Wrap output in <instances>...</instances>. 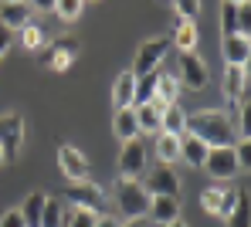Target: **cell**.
<instances>
[{
	"mask_svg": "<svg viewBox=\"0 0 251 227\" xmlns=\"http://www.w3.org/2000/svg\"><path fill=\"white\" fill-rule=\"evenodd\" d=\"M187 133L197 136L207 149L234 146L238 142V133H234V126H231V119L224 112H197V115H187Z\"/></svg>",
	"mask_w": 251,
	"mask_h": 227,
	"instance_id": "cell-1",
	"label": "cell"
},
{
	"mask_svg": "<svg viewBox=\"0 0 251 227\" xmlns=\"http://www.w3.org/2000/svg\"><path fill=\"white\" fill-rule=\"evenodd\" d=\"M116 204L129 217H146L150 214V193L143 190V183L132 177H119L116 180Z\"/></svg>",
	"mask_w": 251,
	"mask_h": 227,
	"instance_id": "cell-2",
	"label": "cell"
},
{
	"mask_svg": "<svg viewBox=\"0 0 251 227\" xmlns=\"http://www.w3.org/2000/svg\"><path fill=\"white\" fill-rule=\"evenodd\" d=\"M173 47L170 38H153V41H143L139 51H136V58H132V75L136 78H143V75H150V71H156L160 68V61L167 58V51Z\"/></svg>",
	"mask_w": 251,
	"mask_h": 227,
	"instance_id": "cell-3",
	"label": "cell"
},
{
	"mask_svg": "<svg viewBox=\"0 0 251 227\" xmlns=\"http://www.w3.org/2000/svg\"><path fill=\"white\" fill-rule=\"evenodd\" d=\"M180 89L201 91L207 85V61L197 54V51H180Z\"/></svg>",
	"mask_w": 251,
	"mask_h": 227,
	"instance_id": "cell-4",
	"label": "cell"
},
{
	"mask_svg": "<svg viewBox=\"0 0 251 227\" xmlns=\"http://www.w3.org/2000/svg\"><path fill=\"white\" fill-rule=\"evenodd\" d=\"M201 170H207V177H214V180H231V177L241 170V163H238V156H234V146L207 149V159H204Z\"/></svg>",
	"mask_w": 251,
	"mask_h": 227,
	"instance_id": "cell-5",
	"label": "cell"
},
{
	"mask_svg": "<svg viewBox=\"0 0 251 227\" xmlns=\"http://www.w3.org/2000/svg\"><path fill=\"white\" fill-rule=\"evenodd\" d=\"M78 51H82V41L78 38H58L51 47L41 51V65L54 68V71H68V65L78 58Z\"/></svg>",
	"mask_w": 251,
	"mask_h": 227,
	"instance_id": "cell-6",
	"label": "cell"
},
{
	"mask_svg": "<svg viewBox=\"0 0 251 227\" xmlns=\"http://www.w3.org/2000/svg\"><path fill=\"white\" fill-rule=\"evenodd\" d=\"M146 142L136 136V139H126L123 149H119V177H139V173H146Z\"/></svg>",
	"mask_w": 251,
	"mask_h": 227,
	"instance_id": "cell-7",
	"label": "cell"
},
{
	"mask_svg": "<svg viewBox=\"0 0 251 227\" xmlns=\"http://www.w3.org/2000/svg\"><path fill=\"white\" fill-rule=\"evenodd\" d=\"M24 146V115L21 112H3L0 115V149L10 159Z\"/></svg>",
	"mask_w": 251,
	"mask_h": 227,
	"instance_id": "cell-8",
	"label": "cell"
},
{
	"mask_svg": "<svg viewBox=\"0 0 251 227\" xmlns=\"http://www.w3.org/2000/svg\"><path fill=\"white\" fill-rule=\"evenodd\" d=\"M150 186H143L150 197H180V173L173 170V166H153L150 170Z\"/></svg>",
	"mask_w": 251,
	"mask_h": 227,
	"instance_id": "cell-9",
	"label": "cell"
},
{
	"mask_svg": "<svg viewBox=\"0 0 251 227\" xmlns=\"http://www.w3.org/2000/svg\"><path fill=\"white\" fill-rule=\"evenodd\" d=\"M68 204L72 207H78V210H92V214H99V210H105V193L95 186V183H72L68 186Z\"/></svg>",
	"mask_w": 251,
	"mask_h": 227,
	"instance_id": "cell-10",
	"label": "cell"
},
{
	"mask_svg": "<svg viewBox=\"0 0 251 227\" xmlns=\"http://www.w3.org/2000/svg\"><path fill=\"white\" fill-rule=\"evenodd\" d=\"M58 166H61V173L68 177V180L75 183H85L88 180V159H85L82 149H75V146H58Z\"/></svg>",
	"mask_w": 251,
	"mask_h": 227,
	"instance_id": "cell-11",
	"label": "cell"
},
{
	"mask_svg": "<svg viewBox=\"0 0 251 227\" xmlns=\"http://www.w3.org/2000/svg\"><path fill=\"white\" fill-rule=\"evenodd\" d=\"M201 204H204V210L214 214V217H227L231 210H234V204H238V190H221V186H210L201 193Z\"/></svg>",
	"mask_w": 251,
	"mask_h": 227,
	"instance_id": "cell-12",
	"label": "cell"
},
{
	"mask_svg": "<svg viewBox=\"0 0 251 227\" xmlns=\"http://www.w3.org/2000/svg\"><path fill=\"white\" fill-rule=\"evenodd\" d=\"M221 54H224V65L248 68V58H251L248 34H231V38H224V41H221Z\"/></svg>",
	"mask_w": 251,
	"mask_h": 227,
	"instance_id": "cell-13",
	"label": "cell"
},
{
	"mask_svg": "<svg viewBox=\"0 0 251 227\" xmlns=\"http://www.w3.org/2000/svg\"><path fill=\"white\" fill-rule=\"evenodd\" d=\"M221 91L231 98V102H241L248 95V68H234V65H224V82Z\"/></svg>",
	"mask_w": 251,
	"mask_h": 227,
	"instance_id": "cell-14",
	"label": "cell"
},
{
	"mask_svg": "<svg viewBox=\"0 0 251 227\" xmlns=\"http://www.w3.org/2000/svg\"><path fill=\"white\" fill-rule=\"evenodd\" d=\"M0 24H3L7 31L27 27V24H31V7H27V0H21V3H0Z\"/></svg>",
	"mask_w": 251,
	"mask_h": 227,
	"instance_id": "cell-15",
	"label": "cell"
},
{
	"mask_svg": "<svg viewBox=\"0 0 251 227\" xmlns=\"http://www.w3.org/2000/svg\"><path fill=\"white\" fill-rule=\"evenodd\" d=\"M180 217V197H150V221L167 227Z\"/></svg>",
	"mask_w": 251,
	"mask_h": 227,
	"instance_id": "cell-16",
	"label": "cell"
},
{
	"mask_svg": "<svg viewBox=\"0 0 251 227\" xmlns=\"http://www.w3.org/2000/svg\"><path fill=\"white\" fill-rule=\"evenodd\" d=\"M176 95H180V78L170 75V71H156V95H153V102L167 109V105H176Z\"/></svg>",
	"mask_w": 251,
	"mask_h": 227,
	"instance_id": "cell-17",
	"label": "cell"
},
{
	"mask_svg": "<svg viewBox=\"0 0 251 227\" xmlns=\"http://www.w3.org/2000/svg\"><path fill=\"white\" fill-rule=\"evenodd\" d=\"M180 159H183V163H190L194 170H201V166H204V159H207V146H204L197 136L183 133V136H180Z\"/></svg>",
	"mask_w": 251,
	"mask_h": 227,
	"instance_id": "cell-18",
	"label": "cell"
},
{
	"mask_svg": "<svg viewBox=\"0 0 251 227\" xmlns=\"http://www.w3.org/2000/svg\"><path fill=\"white\" fill-rule=\"evenodd\" d=\"M160 133L176 136V139L187 133V112H183L180 105H167V109H163V115H160Z\"/></svg>",
	"mask_w": 251,
	"mask_h": 227,
	"instance_id": "cell-19",
	"label": "cell"
},
{
	"mask_svg": "<svg viewBox=\"0 0 251 227\" xmlns=\"http://www.w3.org/2000/svg\"><path fill=\"white\" fill-rule=\"evenodd\" d=\"M112 133L123 139H136L139 136V122H136V109H116L112 115Z\"/></svg>",
	"mask_w": 251,
	"mask_h": 227,
	"instance_id": "cell-20",
	"label": "cell"
},
{
	"mask_svg": "<svg viewBox=\"0 0 251 227\" xmlns=\"http://www.w3.org/2000/svg\"><path fill=\"white\" fill-rule=\"evenodd\" d=\"M132 95H136V75L132 71H123L112 85V102L116 109H132Z\"/></svg>",
	"mask_w": 251,
	"mask_h": 227,
	"instance_id": "cell-21",
	"label": "cell"
},
{
	"mask_svg": "<svg viewBox=\"0 0 251 227\" xmlns=\"http://www.w3.org/2000/svg\"><path fill=\"white\" fill-rule=\"evenodd\" d=\"M160 115H163V105H156V102L136 105V122H139V133H160Z\"/></svg>",
	"mask_w": 251,
	"mask_h": 227,
	"instance_id": "cell-22",
	"label": "cell"
},
{
	"mask_svg": "<svg viewBox=\"0 0 251 227\" xmlns=\"http://www.w3.org/2000/svg\"><path fill=\"white\" fill-rule=\"evenodd\" d=\"M44 200H48V197L34 190V193H27V200H24V204L17 207V210H21V217H24V224H27V227H38V224H41V210H44Z\"/></svg>",
	"mask_w": 251,
	"mask_h": 227,
	"instance_id": "cell-23",
	"label": "cell"
},
{
	"mask_svg": "<svg viewBox=\"0 0 251 227\" xmlns=\"http://www.w3.org/2000/svg\"><path fill=\"white\" fill-rule=\"evenodd\" d=\"M65 204L58 200V197H48L44 200V210H41V224L38 227H65Z\"/></svg>",
	"mask_w": 251,
	"mask_h": 227,
	"instance_id": "cell-24",
	"label": "cell"
},
{
	"mask_svg": "<svg viewBox=\"0 0 251 227\" xmlns=\"http://www.w3.org/2000/svg\"><path fill=\"white\" fill-rule=\"evenodd\" d=\"M156 156H160L163 166H173V163L180 159V139L160 133V136H156Z\"/></svg>",
	"mask_w": 251,
	"mask_h": 227,
	"instance_id": "cell-25",
	"label": "cell"
},
{
	"mask_svg": "<svg viewBox=\"0 0 251 227\" xmlns=\"http://www.w3.org/2000/svg\"><path fill=\"white\" fill-rule=\"evenodd\" d=\"M221 31H224V38H231V34H245L241 17H238V7H234V3H224V0H221Z\"/></svg>",
	"mask_w": 251,
	"mask_h": 227,
	"instance_id": "cell-26",
	"label": "cell"
},
{
	"mask_svg": "<svg viewBox=\"0 0 251 227\" xmlns=\"http://www.w3.org/2000/svg\"><path fill=\"white\" fill-rule=\"evenodd\" d=\"M227 227H251V214H248V190H238V204L234 210L224 217Z\"/></svg>",
	"mask_w": 251,
	"mask_h": 227,
	"instance_id": "cell-27",
	"label": "cell"
},
{
	"mask_svg": "<svg viewBox=\"0 0 251 227\" xmlns=\"http://www.w3.org/2000/svg\"><path fill=\"white\" fill-rule=\"evenodd\" d=\"M153 95H156V71H150V75L136 78V95H132V109H136V105H146V102H153Z\"/></svg>",
	"mask_w": 251,
	"mask_h": 227,
	"instance_id": "cell-28",
	"label": "cell"
},
{
	"mask_svg": "<svg viewBox=\"0 0 251 227\" xmlns=\"http://www.w3.org/2000/svg\"><path fill=\"white\" fill-rule=\"evenodd\" d=\"M170 41L180 47V51H194V45H197V24H187V21H183Z\"/></svg>",
	"mask_w": 251,
	"mask_h": 227,
	"instance_id": "cell-29",
	"label": "cell"
},
{
	"mask_svg": "<svg viewBox=\"0 0 251 227\" xmlns=\"http://www.w3.org/2000/svg\"><path fill=\"white\" fill-rule=\"evenodd\" d=\"M82 7H85V0H54V14L61 17V21H75L78 14H82Z\"/></svg>",
	"mask_w": 251,
	"mask_h": 227,
	"instance_id": "cell-30",
	"label": "cell"
},
{
	"mask_svg": "<svg viewBox=\"0 0 251 227\" xmlns=\"http://www.w3.org/2000/svg\"><path fill=\"white\" fill-rule=\"evenodd\" d=\"M173 10H176L187 24H194L197 14H201V0H173Z\"/></svg>",
	"mask_w": 251,
	"mask_h": 227,
	"instance_id": "cell-31",
	"label": "cell"
},
{
	"mask_svg": "<svg viewBox=\"0 0 251 227\" xmlns=\"http://www.w3.org/2000/svg\"><path fill=\"white\" fill-rule=\"evenodd\" d=\"M21 45H24V47H41L44 45V31L38 27V24L21 27Z\"/></svg>",
	"mask_w": 251,
	"mask_h": 227,
	"instance_id": "cell-32",
	"label": "cell"
},
{
	"mask_svg": "<svg viewBox=\"0 0 251 227\" xmlns=\"http://www.w3.org/2000/svg\"><path fill=\"white\" fill-rule=\"evenodd\" d=\"M95 221H99V214H92V210H78V207H75L72 221H68L65 227H95Z\"/></svg>",
	"mask_w": 251,
	"mask_h": 227,
	"instance_id": "cell-33",
	"label": "cell"
},
{
	"mask_svg": "<svg viewBox=\"0 0 251 227\" xmlns=\"http://www.w3.org/2000/svg\"><path fill=\"white\" fill-rule=\"evenodd\" d=\"M234 156H238V163H241V166H251V142H248V139L234 142Z\"/></svg>",
	"mask_w": 251,
	"mask_h": 227,
	"instance_id": "cell-34",
	"label": "cell"
},
{
	"mask_svg": "<svg viewBox=\"0 0 251 227\" xmlns=\"http://www.w3.org/2000/svg\"><path fill=\"white\" fill-rule=\"evenodd\" d=\"M0 227H27V224H24V217H21V210L14 207V210H7V214L0 217Z\"/></svg>",
	"mask_w": 251,
	"mask_h": 227,
	"instance_id": "cell-35",
	"label": "cell"
},
{
	"mask_svg": "<svg viewBox=\"0 0 251 227\" xmlns=\"http://www.w3.org/2000/svg\"><path fill=\"white\" fill-rule=\"evenodd\" d=\"M14 47V31H7L3 24H0V61H3V54Z\"/></svg>",
	"mask_w": 251,
	"mask_h": 227,
	"instance_id": "cell-36",
	"label": "cell"
},
{
	"mask_svg": "<svg viewBox=\"0 0 251 227\" xmlns=\"http://www.w3.org/2000/svg\"><path fill=\"white\" fill-rule=\"evenodd\" d=\"M27 7H34V10H51L54 0H27Z\"/></svg>",
	"mask_w": 251,
	"mask_h": 227,
	"instance_id": "cell-37",
	"label": "cell"
},
{
	"mask_svg": "<svg viewBox=\"0 0 251 227\" xmlns=\"http://www.w3.org/2000/svg\"><path fill=\"white\" fill-rule=\"evenodd\" d=\"M95 227H123V224H119L116 217H109V214H105V217H99V221H95Z\"/></svg>",
	"mask_w": 251,
	"mask_h": 227,
	"instance_id": "cell-38",
	"label": "cell"
},
{
	"mask_svg": "<svg viewBox=\"0 0 251 227\" xmlns=\"http://www.w3.org/2000/svg\"><path fill=\"white\" fill-rule=\"evenodd\" d=\"M123 227H150V221L146 217H129V224H123Z\"/></svg>",
	"mask_w": 251,
	"mask_h": 227,
	"instance_id": "cell-39",
	"label": "cell"
},
{
	"mask_svg": "<svg viewBox=\"0 0 251 227\" xmlns=\"http://www.w3.org/2000/svg\"><path fill=\"white\" fill-rule=\"evenodd\" d=\"M167 227H187V221H180V217H176V221H170Z\"/></svg>",
	"mask_w": 251,
	"mask_h": 227,
	"instance_id": "cell-40",
	"label": "cell"
},
{
	"mask_svg": "<svg viewBox=\"0 0 251 227\" xmlns=\"http://www.w3.org/2000/svg\"><path fill=\"white\" fill-rule=\"evenodd\" d=\"M224 3H234V7H241V3H248V0H224Z\"/></svg>",
	"mask_w": 251,
	"mask_h": 227,
	"instance_id": "cell-41",
	"label": "cell"
},
{
	"mask_svg": "<svg viewBox=\"0 0 251 227\" xmlns=\"http://www.w3.org/2000/svg\"><path fill=\"white\" fill-rule=\"evenodd\" d=\"M3 163H7V156H3V149H0V166H3Z\"/></svg>",
	"mask_w": 251,
	"mask_h": 227,
	"instance_id": "cell-42",
	"label": "cell"
},
{
	"mask_svg": "<svg viewBox=\"0 0 251 227\" xmlns=\"http://www.w3.org/2000/svg\"><path fill=\"white\" fill-rule=\"evenodd\" d=\"M0 3H21V0H0Z\"/></svg>",
	"mask_w": 251,
	"mask_h": 227,
	"instance_id": "cell-43",
	"label": "cell"
}]
</instances>
